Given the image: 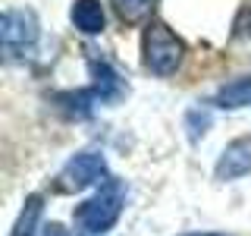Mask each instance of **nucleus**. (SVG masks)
Masks as SVG:
<instances>
[{"label":"nucleus","instance_id":"13","mask_svg":"<svg viewBox=\"0 0 251 236\" xmlns=\"http://www.w3.org/2000/svg\"><path fill=\"white\" fill-rule=\"evenodd\" d=\"M235 31H239V35H248L251 38V10H245L239 16V22H235Z\"/></svg>","mask_w":251,"mask_h":236},{"label":"nucleus","instance_id":"6","mask_svg":"<svg viewBox=\"0 0 251 236\" xmlns=\"http://www.w3.org/2000/svg\"><path fill=\"white\" fill-rule=\"evenodd\" d=\"M88 69H91V79H94L91 91H94L98 101H104V104H116V101L126 94V82L120 79V73H116L107 60H91Z\"/></svg>","mask_w":251,"mask_h":236},{"label":"nucleus","instance_id":"12","mask_svg":"<svg viewBox=\"0 0 251 236\" xmlns=\"http://www.w3.org/2000/svg\"><path fill=\"white\" fill-rule=\"evenodd\" d=\"M185 126H188V136H192V139H201L204 132L210 129V114L201 110V107L188 110V114H185Z\"/></svg>","mask_w":251,"mask_h":236},{"label":"nucleus","instance_id":"5","mask_svg":"<svg viewBox=\"0 0 251 236\" xmlns=\"http://www.w3.org/2000/svg\"><path fill=\"white\" fill-rule=\"evenodd\" d=\"M217 179H223V183H229V179H239L251 173V136H239L232 139L229 145L223 148V154H220L217 161Z\"/></svg>","mask_w":251,"mask_h":236},{"label":"nucleus","instance_id":"11","mask_svg":"<svg viewBox=\"0 0 251 236\" xmlns=\"http://www.w3.org/2000/svg\"><path fill=\"white\" fill-rule=\"evenodd\" d=\"M57 104L66 110V114H73V117H88L91 114V104L98 98H94V91L88 88V91H63V94H57Z\"/></svg>","mask_w":251,"mask_h":236},{"label":"nucleus","instance_id":"1","mask_svg":"<svg viewBox=\"0 0 251 236\" xmlns=\"http://www.w3.org/2000/svg\"><path fill=\"white\" fill-rule=\"evenodd\" d=\"M126 205V183L116 177H110L107 183H100V189L91 195L88 202H82L75 208V224L82 233H104L120 220Z\"/></svg>","mask_w":251,"mask_h":236},{"label":"nucleus","instance_id":"2","mask_svg":"<svg viewBox=\"0 0 251 236\" xmlns=\"http://www.w3.org/2000/svg\"><path fill=\"white\" fill-rule=\"evenodd\" d=\"M141 60H145V69H151L154 76H173L185 60V44L170 26L148 22L141 35Z\"/></svg>","mask_w":251,"mask_h":236},{"label":"nucleus","instance_id":"14","mask_svg":"<svg viewBox=\"0 0 251 236\" xmlns=\"http://www.w3.org/2000/svg\"><path fill=\"white\" fill-rule=\"evenodd\" d=\"M182 236H226V233H182Z\"/></svg>","mask_w":251,"mask_h":236},{"label":"nucleus","instance_id":"3","mask_svg":"<svg viewBox=\"0 0 251 236\" xmlns=\"http://www.w3.org/2000/svg\"><path fill=\"white\" fill-rule=\"evenodd\" d=\"M107 161L104 154L98 151H82L75 157H69L63 164V170L57 173V189L60 192H82L88 186H98V183H107Z\"/></svg>","mask_w":251,"mask_h":236},{"label":"nucleus","instance_id":"9","mask_svg":"<svg viewBox=\"0 0 251 236\" xmlns=\"http://www.w3.org/2000/svg\"><path fill=\"white\" fill-rule=\"evenodd\" d=\"M110 3H113V10H116V16H120L123 22H129V26H138V22L151 19L157 0H110Z\"/></svg>","mask_w":251,"mask_h":236},{"label":"nucleus","instance_id":"7","mask_svg":"<svg viewBox=\"0 0 251 236\" xmlns=\"http://www.w3.org/2000/svg\"><path fill=\"white\" fill-rule=\"evenodd\" d=\"M69 19H73V26L82 31V35H100L104 26H107L100 0H75L73 10H69Z\"/></svg>","mask_w":251,"mask_h":236},{"label":"nucleus","instance_id":"10","mask_svg":"<svg viewBox=\"0 0 251 236\" xmlns=\"http://www.w3.org/2000/svg\"><path fill=\"white\" fill-rule=\"evenodd\" d=\"M41 195H28L25 199V208H22L19 220H16L13 233L10 236H35V227H38V217H41Z\"/></svg>","mask_w":251,"mask_h":236},{"label":"nucleus","instance_id":"8","mask_svg":"<svg viewBox=\"0 0 251 236\" xmlns=\"http://www.w3.org/2000/svg\"><path fill=\"white\" fill-rule=\"evenodd\" d=\"M214 104L217 107H248L251 104V76H242V79H235V82H226V85H220L217 94H214Z\"/></svg>","mask_w":251,"mask_h":236},{"label":"nucleus","instance_id":"4","mask_svg":"<svg viewBox=\"0 0 251 236\" xmlns=\"http://www.w3.org/2000/svg\"><path fill=\"white\" fill-rule=\"evenodd\" d=\"M38 35H41V26L31 10H6L0 19V41H3V54L10 60L31 51Z\"/></svg>","mask_w":251,"mask_h":236}]
</instances>
